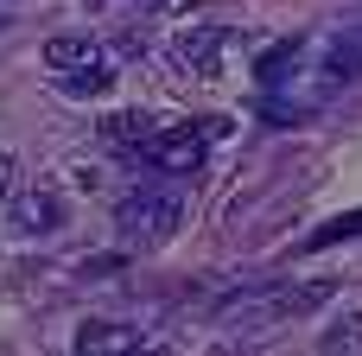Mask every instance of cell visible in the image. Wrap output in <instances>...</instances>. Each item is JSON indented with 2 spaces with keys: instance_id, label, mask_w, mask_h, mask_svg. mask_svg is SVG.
<instances>
[{
  "instance_id": "6da1fadb",
  "label": "cell",
  "mask_w": 362,
  "mask_h": 356,
  "mask_svg": "<svg viewBox=\"0 0 362 356\" xmlns=\"http://www.w3.org/2000/svg\"><path fill=\"white\" fill-rule=\"evenodd\" d=\"M178 223H185L178 185H140V191H127L115 204V229H121L127 248H159V242L178 236Z\"/></svg>"
},
{
  "instance_id": "7a4b0ae2",
  "label": "cell",
  "mask_w": 362,
  "mask_h": 356,
  "mask_svg": "<svg viewBox=\"0 0 362 356\" xmlns=\"http://www.w3.org/2000/svg\"><path fill=\"white\" fill-rule=\"evenodd\" d=\"M45 64H51V76H57L64 96H108V89H115V64H108L102 45L83 38V32L45 38Z\"/></svg>"
},
{
  "instance_id": "3957f363",
  "label": "cell",
  "mask_w": 362,
  "mask_h": 356,
  "mask_svg": "<svg viewBox=\"0 0 362 356\" xmlns=\"http://www.w3.org/2000/svg\"><path fill=\"white\" fill-rule=\"evenodd\" d=\"M325 299H331V287H261V293H235V299L223 306V318L242 325V331H267V325L299 318V312H312V306H325Z\"/></svg>"
},
{
  "instance_id": "277c9868",
  "label": "cell",
  "mask_w": 362,
  "mask_h": 356,
  "mask_svg": "<svg viewBox=\"0 0 362 356\" xmlns=\"http://www.w3.org/2000/svg\"><path fill=\"white\" fill-rule=\"evenodd\" d=\"M216 134H229V121H185V127H159L153 140H146V166H159V172H172V178H191L197 166H204V153H210V140Z\"/></svg>"
},
{
  "instance_id": "5b68a950",
  "label": "cell",
  "mask_w": 362,
  "mask_h": 356,
  "mask_svg": "<svg viewBox=\"0 0 362 356\" xmlns=\"http://www.w3.org/2000/svg\"><path fill=\"white\" fill-rule=\"evenodd\" d=\"M57 223H64L57 191H13V197H6V229H13V236H51Z\"/></svg>"
},
{
  "instance_id": "8992f818",
  "label": "cell",
  "mask_w": 362,
  "mask_h": 356,
  "mask_svg": "<svg viewBox=\"0 0 362 356\" xmlns=\"http://www.w3.org/2000/svg\"><path fill=\"white\" fill-rule=\"evenodd\" d=\"M223 25H191V32H178L172 38V64L178 70H191V76H216V64H223Z\"/></svg>"
},
{
  "instance_id": "52a82bcc",
  "label": "cell",
  "mask_w": 362,
  "mask_h": 356,
  "mask_svg": "<svg viewBox=\"0 0 362 356\" xmlns=\"http://www.w3.org/2000/svg\"><path fill=\"white\" fill-rule=\"evenodd\" d=\"M146 338L134 331V325H115V318H89L83 331H76V350L83 356H121V350H140Z\"/></svg>"
},
{
  "instance_id": "ba28073f",
  "label": "cell",
  "mask_w": 362,
  "mask_h": 356,
  "mask_svg": "<svg viewBox=\"0 0 362 356\" xmlns=\"http://www.w3.org/2000/svg\"><path fill=\"white\" fill-rule=\"evenodd\" d=\"M153 134H159L153 115H108V121H102V140H108L115 153H146Z\"/></svg>"
},
{
  "instance_id": "9c48e42d",
  "label": "cell",
  "mask_w": 362,
  "mask_h": 356,
  "mask_svg": "<svg viewBox=\"0 0 362 356\" xmlns=\"http://www.w3.org/2000/svg\"><path fill=\"white\" fill-rule=\"evenodd\" d=\"M325 350H362V312L337 318V325L325 331Z\"/></svg>"
},
{
  "instance_id": "30bf717a",
  "label": "cell",
  "mask_w": 362,
  "mask_h": 356,
  "mask_svg": "<svg viewBox=\"0 0 362 356\" xmlns=\"http://www.w3.org/2000/svg\"><path fill=\"white\" fill-rule=\"evenodd\" d=\"M13 191H19V166H13V159H6V153H0V204H6V197H13Z\"/></svg>"
},
{
  "instance_id": "8fae6325",
  "label": "cell",
  "mask_w": 362,
  "mask_h": 356,
  "mask_svg": "<svg viewBox=\"0 0 362 356\" xmlns=\"http://www.w3.org/2000/svg\"><path fill=\"white\" fill-rule=\"evenodd\" d=\"M0 25H6V19H0Z\"/></svg>"
}]
</instances>
